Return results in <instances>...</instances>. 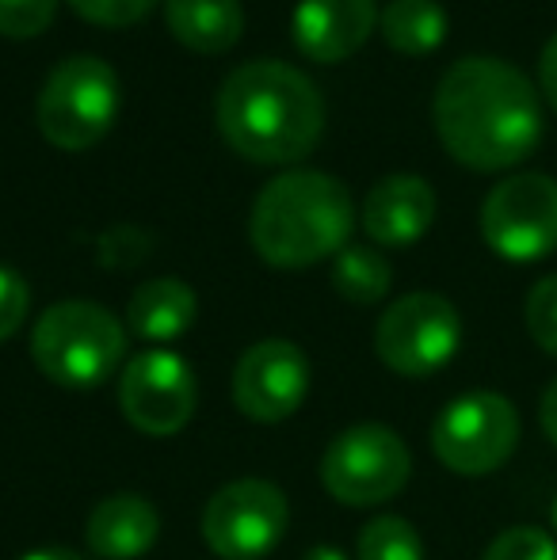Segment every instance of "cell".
Returning <instances> with one entry per match:
<instances>
[{
  "instance_id": "obj_8",
  "label": "cell",
  "mask_w": 557,
  "mask_h": 560,
  "mask_svg": "<svg viewBox=\"0 0 557 560\" xmlns=\"http://www.w3.org/2000/svg\"><path fill=\"white\" fill-rule=\"evenodd\" d=\"M481 236L500 259L535 264L557 248V179L546 172L504 176L481 202Z\"/></svg>"
},
{
  "instance_id": "obj_4",
  "label": "cell",
  "mask_w": 557,
  "mask_h": 560,
  "mask_svg": "<svg viewBox=\"0 0 557 560\" xmlns=\"http://www.w3.org/2000/svg\"><path fill=\"white\" fill-rule=\"evenodd\" d=\"M127 354V328L96 302H58L31 328V359L61 389H96L112 382Z\"/></svg>"
},
{
  "instance_id": "obj_15",
  "label": "cell",
  "mask_w": 557,
  "mask_h": 560,
  "mask_svg": "<svg viewBox=\"0 0 557 560\" xmlns=\"http://www.w3.org/2000/svg\"><path fill=\"white\" fill-rule=\"evenodd\" d=\"M161 534V515L156 508L138 492H115L104 495L89 511L84 523V541L89 553L100 560H138L156 546Z\"/></svg>"
},
{
  "instance_id": "obj_10",
  "label": "cell",
  "mask_w": 557,
  "mask_h": 560,
  "mask_svg": "<svg viewBox=\"0 0 557 560\" xmlns=\"http://www.w3.org/2000/svg\"><path fill=\"white\" fill-rule=\"evenodd\" d=\"M290 503L271 480L241 477L222 485L202 508V541L222 560H260L282 541Z\"/></svg>"
},
{
  "instance_id": "obj_31",
  "label": "cell",
  "mask_w": 557,
  "mask_h": 560,
  "mask_svg": "<svg viewBox=\"0 0 557 560\" xmlns=\"http://www.w3.org/2000/svg\"><path fill=\"white\" fill-rule=\"evenodd\" d=\"M550 526L557 530V495H554V503H550Z\"/></svg>"
},
{
  "instance_id": "obj_14",
  "label": "cell",
  "mask_w": 557,
  "mask_h": 560,
  "mask_svg": "<svg viewBox=\"0 0 557 560\" xmlns=\"http://www.w3.org/2000/svg\"><path fill=\"white\" fill-rule=\"evenodd\" d=\"M436 222V191L428 179L397 172L371 187L363 199V233L382 248H409Z\"/></svg>"
},
{
  "instance_id": "obj_18",
  "label": "cell",
  "mask_w": 557,
  "mask_h": 560,
  "mask_svg": "<svg viewBox=\"0 0 557 560\" xmlns=\"http://www.w3.org/2000/svg\"><path fill=\"white\" fill-rule=\"evenodd\" d=\"M386 46L405 58H428L446 38V12L439 0H390L379 15Z\"/></svg>"
},
{
  "instance_id": "obj_25",
  "label": "cell",
  "mask_w": 557,
  "mask_h": 560,
  "mask_svg": "<svg viewBox=\"0 0 557 560\" xmlns=\"http://www.w3.org/2000/svg\"><path fill=\"white\" fill-rule=\"evenodd\" d=\"M81 20L96 23V27H135L153 12L156 0H69Z\"/></svg>"
},
{
  "instance_id": "obj_26",
  "label": "cell",
  "mask_w": 557,
  "mask_h": 560,
  "mask_svg": "<svg viewBox=\"0 0 557 560\" xmlns=\"http://www.w3.org/2000/svg\"><path fill=\"white\" fill-rule=\"evenodd\" d=\"M31 310V287L20 271L0 264V343H8L23 328Z\"/></svg>"
},
{
  "instance_id": "obj_23",
  "label": "cell",
  "mask_w": 557,
  "mask_h": 560,
  "mask_svg": "<svg viewBox=\"0 0 557 560\" xmlns=\"http://www.w3.org/2000/svg\"><path fill=\"white\" fill-rule=\"evenodd\" d=\"M149 248H153V236H149L146 229H138V225L107 229V233L100 236V244H96L100 264L112 267V271H130V267H138L141 259L149 256Z\"/></svg>"
},
{
  "instance_id": "obj_21",
  "label": "cell",
  "mask_w": 557,
  "mask_h": 560,
  "mask_svg": "<svg viewBox=\"0 0 557 560\" xmlns=\"http://www.w3.org/2000/svg\"><path fill=\"white\" fill-rule=\"evenodd\" d=\"M523 320L527 332L543 347L546 354L557 359V275H546L527 290V305H523Z\"/></svg>"
},
{
  "instance_id": "obj_17",
  "label": "cell",
  "mask_w": 557,
  "mask_h": 560,
  "mask_svg": "<svg viewBox=\"0 0 557 560\" xmlns=\"http://www.w3.org/2000/svg\"><path fill=\"white\" fill-rule=\"evenodd\" d=\"M199 298L179 279H149L130 294L127 325L146 343H172L195 325Z\"/></svg>"
},
{
  "instance_id": "obj_19",
  "label": "cell",
  "mask_w": 557,
  "mask_h": 560,
  "mask_svg": "<svg viewBox=\"0 0 557 560\" xmlns=\"http://www.w3.org/2000/svg\"><path fill=\"white\" fill-rule=\"evenodd\" d=\"M390 287H394V271H390L382 252L348 244V248L333 259V290L344 302L374 305L390 294Z\"/></svg>"
},
{
  "instance_id": "obj_16",
  "label": "cell",
  "mask_w": 557,
  "mask_h": 560,
  "mask_svg": "<svg viewBox=\"0 0 557 560\" xmlns=\"http://www.w3.org/2000/svg\"><path fill=\"white\" fill-rule=\"evenodd\" d=\"M172 38L192 54H225L245 35L241 0H164Z\"/></svg>"
},
{
  "instance_id": "obj_22",
  "label": "cell",
  "mask_w": 557,
  "mask_h": 560,
  "mask_svg": "<svg viewBox=\"0 0 557 560\" xmlns=\"http://www.w3.org/2000/svg\"><path fill=\"white\" fill-rule=\"evenodd\" d=\"M481 560H557V541L538 526H512L489 541Z\"/></svg>"
},
{
  "instance_id": "obj_2",
  "label": "cell",
  "mask_w": 557,
  "mask_h": 560,
  "mask_svg": "<svg viewBox=\"0 0 557 560\" xmlns=\"http://www.w3.org/2000/svg\"><path fill=\"white\" fill-rule=\"evenodd\" d=\"M214 118L225 145L253 164H294L325 133V96L287 61H245L222 81Z\"/></svg>"
},
{
  "instance_id": "obj_5",
  "label": "cell",
  "mask_w": 557,
  "mask_h": 560,
  "mask_svg": "<svg viewBox=\"0 0 557 560\" xmlns=\"http://www.w3.org/2000/svg\"><path fill=\"white\" fill-rule=\"evenodd\" d=\"M119 104L123 92L115 69L92 54H73L50 69L43 92H38V130L54 149L84 153L107 138Z\"/></svg>"
},
{
  "instance_id": "obj_28",
  "label": "cell",
  "mask_w": 557,
  "mask_h": 560,
  "mask_svg": "<svg viewBox=\"0 0 557 560\" xmlns=\"http://www.w3.org/2000/svg\"><path fill=\"white\" fill-rule=\"evenodd\" d=\"M538 423H543V435L550 439V446H557V377L546 385L543 405H538Z\"/></svg>"
},
{
  "instance_id": "obj_11",
  "label": "cell",
  "mask_w": 557,
  "mask_h": 560,
  "mask_svg": "<svg viewBox=\"0 0 557 560\" xmlns=\"http://www.w3.org/2000/svg\"><path fill=\"white\" fill-rule=\"evenodd\" d=\"M199 405V385L176 351H141L119 374V408L127 423L149 439H169L187 428Z\"/></svg>"
},
{
  "instance_id": "obj_20",
  "label": "cell",
  "mask_w": 557,
  "mask_h": 560,
  "mask_svg": "<svg viewBox=\"0 0 557 560\" xmlns=\"http://www.w3.org/2000/svg\"><path fill=\"white\" fill-rule=\"evenodd\" d=\"M356 553L359 560H423V541L409 518L379 515L363 526Z\"/></svg>"
},
{
  "instance_id": "obj_6",
  "label": "cell",
  "mask_w": 557,
  "mask_h": 560,
  "mask_svg": "<svg viewBox=\"0 0 557 560\" xmlns=\"http://www.w3.org/2000/svg\"><path fill=\"white\" fill-rule=\"evenodd\" d=\"M413 477V454L386 423H356L321 454V485L344 508H379Z\"/></svg>"
},
{
  "instance_id": "obj_29",
  "label": "cell",
  "mask_w": 557,
  "mask_h": 560,
  "mask_svg": "<svg viewBox=\"0 0 557 560\" xmlns=\"http://www.w3.org/2000/svg\"><path fill=\"white\" fill-rule=\"evenodd\" d=\"M20 560H84V557L73 553V549H66V546H43V549H31V553H23Z\"/></svg>"
},
{
  "instance_id": "obj_1",
  "label": "cell",
  "mask_w": 557,
  "mask_h": 560,
  "mask_svg": "<svg viewBox=\"0 0 557 560\" xmlns=\"http://www.w3.org/2000/svg\"><path fill=\"white\" fill-rule=\"evenodd\" d=\"M431 115L446 153L474 172L515 168L543 138V100L531 77L485 54L446 69Z\"/></svg>"
},
{
  "instance_id": "obj_13",
  "label": "cell",
  "mask_w": 557,
  "mask_h": 560,
  "mask_svg": "<svg viewBox=\"0 0 557 560\" xmlns=\"http://www.w3.org/2000/svg\"><path fill=\"white\" fill-rule=\"evenodd\" d=\"M374 0H298L290 35L310 61L333 66L363 50L371 31L379 27Z\"/></svg>"
},
{
  "instance_id": "obj_24",
  "label": "cell",
  "mask_w": 557,
  "mask_h": 560,
  "mask_svg": "<svg viewBox=\"0 0 557 560\" xmlns=\"http://www.w3.org/2000/svg\"><path fill=\"white\" fill-rule=\"evenodd\" d=\"M58 15V0H0V35L35 38Z\"/></svg>"
},
{
  "instance_id": "obj_30",
  "label": "cell",
  "mask_w": 557,
  "mask_h": 560,
  "mask_svg": "<svg viewBox=\"0 0 557 560\" xmlns=\"http://www.w3.org/2000/svg\"><path fill=\"white\" fill-rule=\"evenodd\" d=\"M302 560H348V557H344L336 546H313Z\"/></svg>"
},
{
  "instance_id": "obj_3",
  "label": "cell",
  "mask_w": 557,
  "mask_h": 560,
  "mask_svg": "<svg viewBox=\"0 0 557 560\" xmlns=\"http://www.w3.org/2000/svg\"><path fill=\"white\" fill-rule=\"evenodd\" d=\"M356 229V202L336 176L313 168L282 172L256 195L248 214V241L264 264L302 271L348 248Z\"/></svg>"
},
{
  "instance_id": "obj_12",
  "label": "cell",
  "mask_w": 557,
  "mask_h": 560,
  "mask_svg": "<svg viewBox=\"0 0 557 560\" xmlns=\"http://www.w3.org/2000/svg\"><path fill=\"white\" fill-rule=\"evenodd\" d=\"M233 405L253 423H282L305 405L310 359L290 339H260L233 366Z\"/></svg>"
},
{
  "instance_id": "obj_7",
  "label": "cell",
  "mask_w": 557,
  "mask_h": 560,
  "mask_svg": "<svg viewBox=\"0 0 557 560\" xmlns=\"http://www.w3.org/2000/svg\"><path fill=\"white\" fill-rule=\"evenodd\" d=\"M520 446V412L508 397L474 389L454 397L431 423V450L439 465L459 477L497 472Z\"/></svg>"
},
{
  "instance_id": "obj_9",
  "label": "cell",
  "mask_w": 557,
  "mask_h": 560,
  "mask_svg": "<svg viewBox=\"0 0 557 560\" xmlns=\"http://www.w3.org/2000/svg\"><path fill=\"white\" fill-rule=\"evenodd\" d=\"M462 317L443 294L417 290L390 305L374 328V351L402 377H431L459 354Z\"/></svg>"
},
{
  "instance_id": "obj_27",
  "label": "cell",
  "mask_w": 557,
  "mask_h": 560,
  "mask_svg": "<svg viewBox=\"0 0 557 560\" xmlns=\"http://www.w3.org/2000/svg\"><path fill=\"white\" fill-rule=\"evenodd\" d=\"M538 89H543L546 104L557 112V35H550V43L538 54Z\"/></svg>"
}]
</instances>
